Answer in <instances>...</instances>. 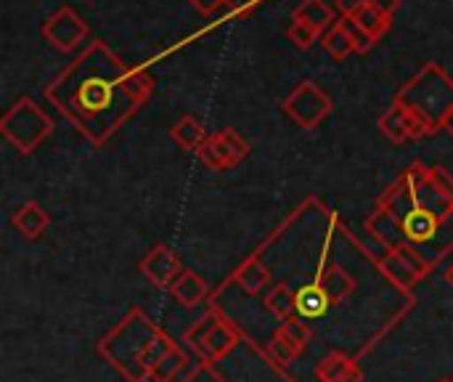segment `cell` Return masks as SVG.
Returning <instances> with one entry per match:
<instances>
[{
    "mask_svg": "<svg viewBox=\"0 0 453 382\" xmlns=\"http://www.w3.org/2000/svg\"><path fill=\"white\" fill-rule=\"evenodd\" d=\"M199 13H204V16H212L215 11H220L223 5H226V0H188Z\"/></svg>",
    "mask_w": 453,
    "mask_h": 382,
    "instance_id": "cell-29",
    "label": "cell"
},
{
    "mask_svg": "<svg viewBox=\"0 0 453 382\" xmlns=\"http://www.w3.org/2000/svg\"><path fill=\"white\" fill-rule=\"evenodd\" d=\"M48 223H50V215H48L45 207L37 205V202L21 205V207L13 213V218H11V226H13L24 239H37V237L48 229Z\"/></svg>",
    "mask_w": 453,
    "mask_h": 382,
    "instance_id": "cell-14",
    "label": "cell"
},
{
    "mask_svg": "<svg viewBox=\"0 0 453 382\" xmlns=\"http://www.w3.org/2000/svg\"><path fill=\"white\" fill-rule=\"evenodd\" d=\"M151 93L143 69H127L101 40L90 43L48 88V98L96 144L109 138Z\"/></svg>",
    "mask_w": 453,
    "mask_h": 382,
    "instance_id": "cell-1",
    "label": "cell"
},
{
    "mask_svg": "<svg viewBox=\"0 0 453 382\" xmlns=\"http://www.w3.org/2000/svg\"><path fill=\"white\" fill-rule=\"evenodd\" d=\"M295 21H305L324 32L326 27H334V11L324 0H303V5L295 11Z\"/></svg>",
    "mask_w": 453,
    "mask_h": 382,
    "instance_id": "cell-22",
    "label": "cell"
},
{
    "mask_svg": "<svg viewBox=\"0 0 453 382\" xmlns=\"http://www.w3.org/2000/svg\"><path fill=\"white\" fill-rule=\"evenodd\" d=\"M42 37L58 51H74L88 37V24L64 5L42 24Z\"/></svg>",
    "mask_w": 453,
    "mask_h": 382,
    "instance_id": "cell-8",
    "label": "cell"
},
{
    "mask_svg": "<svg viewBox=\"0 0 453 382\" xmlns=\"http://www.w3.org/2000/svg\"><path fill=\"white\" fill-rule=\"evenodd\" d=\"M178 382H226L223 375H218V370L207 362H199V364H191Z\"/></svg>",
    "mask_w": 453,
    "mask_h": 382,
    "instance_id": "cell-27",
    "label": "cell"
},
{
    "mask_svg": "<svg viewBox=\"0 0 453 382\" xmlns=\"http://www.w3.org/2000/svg\"><path fill=\"white\" fill-rule=\"evenodd\" d=\"M324 45H326V51L334 56V58H345L348 53H356V45H353V40H350V35H348V29L337 21L329 32H326V37H324Z\"/></svg>",
    "mask_w": 453,
    "mask_h": 382,
    "instance_id": "cell-24",
    "label": "cell"
},
{
    "mask_svg": "<svg viewBox=\"0 0 453 382\" xmlns=\"http://www.w3.org/2000/svg\"><path fill=\"white\" fill-rule=\"evenodd\" d=\"M311 343V327L305 322H292V324H281L268 346L271 362L276 364H292Z\"/></svg>",
    "mask_w": 453,
    "mask_h": 382,
    "instance_id": "cell-12",
    "label": "cell"
},
{
    "mask_svg": "<svg viewBox=\"0 0 453 382\" xmlns=\"http://www.w3.org/2000/svg\"><path fill=\"white\" fill-rule=\"evenodd\" d=\"M170 138H173L180 149H186V152H199V146L207 141V133H204V128H202V122H199L196 117L183 114V117L173 125Z\"/></svg>",
    "mask_w": 453,
    "mask_h": 382,
    "instance_id": "cell-18",
    "label": "cell"
},
{
    "mask_svg": "<svg viewBox=\"0 0 453 382\" xmlns=\"http://www.w3.org/2000/svg\"><path fill=\"white\" fill-rule=\"evenodd\" d=\"M316 378L321 382H361V370L356 367L353 359H348L345 354H329L319 370H316Z\"/></svg>",
    "mask_w": 453,
    "mask_h": 382,
    "instance_id": "cell-15",
    "label": "cell"
},
{
    "mask_svg": "<svg viewBox=\"0 0 453 382\" xmlns=\"http://www.w3.org/2000/svg\"><path fill=\"white\" fill-rule=\"evenodd\" d=\"M0 130L3 136L21 152L29 154L37 149L40 141H45L53 130L50 117L32 101V98H19L0 120Z\"/></svg>",
    "mask_w": 453,
    "mask_h": 382,
    "instance_id": "cell-4",
    "label": "cell"
},
{
    "mask_svg": "<svg viewBox=\"0 0 453 382\" xmlns=\"http://www.w3.org/2000/svg\"><path fill=\"white\" fill-rule=\"evenodd\" d=\"M257 3H260V0H226L228 11H234V13H247V11H252Z\"/></svg>",
    "mask_w": 453,
    "mask_h": 382,
    "instance_id": "cell-30",
    "label": "cell"
},
{
    "mask_svg": "<svg viewBox=\"0 0 453 382\" xmlns=\"http://www.w3.org/2000/svg\"><path fill=\"white\" fill-rule=\"evenodd\" d=\"M191 367V362H188V356L175 346L154 370H151V382H178L180 380V375L186 372Z\"/></svg>",
    "mask_w": 453,
    "mask_h": 382,
    "instance_id": "cell-21",
    "label": "cell"
},
{
    "mask_svg": "<svg viewBox=\"0 0 453 382\" xmlns=\"http://www.w3.org/2000/svg\"><path fill=\"white\" fill-rule=\"evenodd\" d=\"M340 24L348 29V35H350V40H353V45H356V53H369V51L374 48V43H377V40H374L372 35H366V32H364V29H361L350 16H342V19H340Z\"/></svg>",
    "mask_w": 453,
    "mask_h": 382,
    "instance_id": "cell-25",
    "label": "cell"
},
{
    "mask_svg": "<svg viewBox=\"0 0 453 382\" xmlns=\"http://www.w3.org/2000/svg\"><path fill=\"white\" fill-rule=\"evenodd\" d=\"M284 112L305 130L316 128L329 112H332V98L311 80L300 82L287 98H284Z\"/></svg>",
    "mask_w": 453,
    "mask_h": 382,
    "instance_id": "cell-6",
    "label": "cell"
},
{
    "mask_svg": "<svg viewBox=\"0 0 453 382\" xmlns=\"http://www.w3.org/2000/svg\"><path fill=\"white\" fill-rule=\"evenodd\" d=\"M138 269H141V274H143L154 287H159V290H170L173 282L183 274L180 258H178L167 245H154V247L143 255V261H141Z\"/></svg>",
    "mask_w": 453,
    "mask_h": 382,
    "instance_id": "cell-10",
    "label": "cell"
},
{
    "mask_svg": "<svg viewBox=\"0 0 453 382\" xmlns=\"http://www.w3.org/2000/svg\"><path fill=\"white\" fill-rule=\"evenodd\" d=\"M361 5H377V8H382V11H388V13H395L398 5H401V0H337V8L342 11V16L353 13V11L361 8Z\"/></svg>",
    "mask_w": 453,
    "mask_h": 382,
    "instance_id": "cell-28",
    "label": "cell"
},
{
    "mask_svg": "<svg viewBox=\"0 0 453 382\" xmlns=\"http://www.w3.org/2000/svg\"><path fill=\"white\" fill-rule=\"evenodd\" d=\"M170 295H173L180 306L194 308V306H199V303L207 298V282H204L196 271L183 269V274L173 282Z\"/></svg>",
    "mask_w": 453,
    "mask_h": 382,
    "instance_id": "cell-16",
    "label": "cell"
},
{
    "mask_svg": "<svg viewBox=\"0 0 453 382\" xmlns=\"http://www.w3.org/2000/svg\"><path fill=\"white\" fill-rule=\"evenodd\" d=\"M234 279H236L250 295H255V292H260V290L271 282V274H268V269H265L257 258H250V261L234 274Z\"/></svg>",
    "mask_w": 453,
    "mask_h": 382,
    "instance_id": "cell-23",
    "label": "cell"
},
{
    "mask_svg": "<svg viewBox=\"0 0 453 382\" xmlns=\"http://www.w3.org/2000/svg\"><path fill=\"white\" fill-rule=\"evenodd\" d=\"M380 130L393 141V144H403L409 138H425V136H433L435 130L419 120L414 112H409L403 104H393L382 117H380Z\"/></svg>",
    "mask_w": 453,
    "mask_h": 382,
    "instance_id": "cell-9",
    "label": "cell"
},
{
    "mask_svg": "<svg viewBox=\"0 0 453 382\" xmlns=\"http://www.w3.org/2000/svg\"><path fill=\"white\" fill-rule=\"evenodd\" d=\"M265 308L281 319V324H292V322H303L300 311H297V300H295V292L287 287V285H276L271 287V292L265 295Z\"/></svg>",
    "mask_w": 453,
    "mask_h": 382,
    "instance_id": "cell-17",
    "label": "cell"
},
{
    "mask_svg": "<svg viewBox=\"0 0 453 382\" xmlns=\"http://www.w3.org/2000/svg\"><path fill=\"white\" fill-rule=\"evenodd\" d=\"M162 330L157 324H151L141 308H133L130 314H125V319L98 343V354L114 367L119 370L130 382L149 380V372L143 367V359L151 348V343L157 340Z\"/></svg>",
    "mask_w": 453,
    "mask_h": 382,
    "instance_id": "cell-2",
    "label": "cell"
},
{
    "mask_svg": "<svg viewBox=\"0 0 453 382\" xmlns=\"http://www.w3.org/2000/svg\"><path fill=\"white\" fill-rule=\"evenodd\" d=\"M380 266L398 287H406V290L430 271V263L425 261V255H419L411 247H395Z\"/></svg>",
    "mask_w": 453,
    "mask_h": 382,
    "instance_id": "cell-11",
    "label": "cell"
},
{
    "mask_svg": "<svg viewBox=\"0 0 453 382\" xmlns=\"http://www.w3.org/2000/svg\"><path fill=\"white\" fill-rule=\"evenodd\" d=\"M395 101L438 133L453 112V80L438 64H425V69H419L398 90Z\"/></svg>",
    "mask_w": 453,
    "mask_h": 382,
    "instance_id": "cell-3",
    "label": "cell"
},
{
    "mask_svg": "<svg viewBox=\"0 0 453 382\" xmlns=\"http://www.w3.org/2000/svg\"><path fill=\"white\" fill-rule=\"evenodd\" d=\"M186 343L196 351V356L202 362L215 364V362H220L223 356H228L236 348L239 335L223 316L210 311L186 332Z\"/></svg>",
    "mask_w": 453,
    "mask_h": 382,
    "instance_id": "cell-5",
    "label": "cell"
},
{
    "mask_svg": "<svg viewBox=\"0 0 453 382\" xmlns=\"http://www.w3.org/2000/svg\"><path fill=\"white\" fill-rule=\"evenodd\" d=\"M438 382H453L451 378H443V380H438Z\"/></svg>",
    "mask_w": 453,
    "mask_h": 382,
    "instance_id": "cell-33",
    "label": "cell"
},
{
    "mask_svg": "<svg viewBox=\"0 0 453 382\" xmlns=\"http://www.w3.org/2000/svg\"><path fill=\"white\" fill-rule=\"evenodd\" d=\"M196 154L210 170H228L250 154V144L236 130L228 128L215 136H207V141L199 146Z\"/></svg>",
    "mask_w": 453,
    "mask_h": 382,
    "instance_id": "cell-7",
    "label": "cell"
},
{
    "mask_svg": "<svg viewBox=\"0 0 453 382\" xmlns=\"http://www.w3.org/2000/svg\"><path fill=\"white\" fill-rule=\"evenodd\" d=\"M443 128H446V130H449V133L453 136V112L449 114V120H446V125H443Z\"/></svg>",
    "mask_w": 453,
    "mask_h": 382,
    "instance_id": "cell-31",
    "label": "cell"
},
{
    "mask_svg": "<svg viewBox=\"0 0 453 382\" xmlns=\"http://www.w3.org/2000/svg\"><path fill=\"white\" fill-rule=\"evenodd\" d=\"M316 282H321V287L329 292V298H332V303H342L353 290H356V282L350 279V274L348 271H342L340 266H329L326 271H321L319 274V279Z\"/></svg>",
    "mask_w": 453,
    "mask_h": 382,
    "instance_id": "cell-20",
    "label": "cell"
},
{
    "mask_svg": "<svg viewBox=\"0 0 453 382\" xmlns=\"http://www.w3.org/2000/svg\"><path fill=\"white\" fill-rule=\"evenodd\" d=\"M319 29L316 27H311V24H305V21H292V27H289V40L297 45V48H303V51H308L316 40H319Z\"/></svg>",
    "mask_w": 453,
    "mask_h": 382,
    "instance_id": "cell-26",
    "label": "cell"
},
{
    "mask_svg": "<svg viewBox=\"0 0 453 382\" xmlns=\"http://www.w3.org/2000/svg\"><path fill=\"white\" fill-rule=\"evenodd\" d=\"M366 35H372L374 40H380L388 29H390V21H393V13L377 8V5H361L356 8L353 13H348Z\"/></svg>",
    "mask_w": 453,
    "mask_h": 382,
    "instance_id": "cell-19",
    "label": "cell"
},
{
    "mask_svg": "<svg viewBox=\"0 0 453 382\" xmlns=\"http://www.w3.org/2000/svg\"><path fill=\"white\" fill-rule=\"evenodd\" d=\"M446 282H449V285H451V287H453V263H451V266H449V271H446Z\"/></svg>",
    "mask_w": 453,
    "mask_h": 382,
    "instance_id": "cell-32",
    "label": "cell"
},
{
    "mask_svg": "<svg viewBox=\"0 0 453 382\" xmlns=\"http://www.w3.org/2000/svg\"><path fill=\"white\" fill-rule=\"evenodd\" d=\"M295 300H297V311L303 316V322L308 319H321L326 316V311L334 306L329 292L321 287V282H311V285H303L297 292H295Z\"/></svg>",
    "mask_w": 453,
    "mask_h": 382,
    "instance_id": "cell-13",
    "label": "cell"
}]
</instances>
